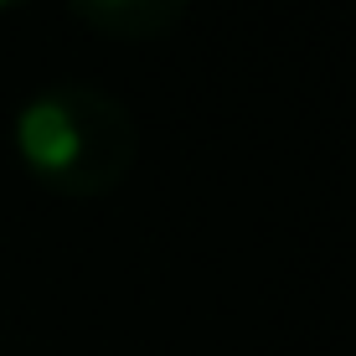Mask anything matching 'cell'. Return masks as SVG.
I'll return each instance as SVG.
<instances>
[{"mask_svg":"<svg viewBox=\"0 0 356 356\" xmlns=\"http://www.w3.org/2000/svg\"><path fill=\"white\" fill-rule=\"evenodd\" d=\"M16 150L57 196H104L129 176L140 124L114 93L93 83H52L16 114Z\"/></svg>","mask_w":356,"mask_h":356,"instance_id":"1","label":"cell"},{"mask_svg":"<svg viewBox=\"0 0 356 356\" xmlns=\"http://www.w3.org/2000/svg\"><path fill=\"white\" fill-rule=\"evenodd\" d=\"M93 31L124 36V42H150L181 26L186 0H67Z\"/></svg>","mask_w":356,"mask_h":356,"instance_id":"2","label":"cell"},{"mask_svg":"<svg viewBox=\"0 0 356 356\" xmlns=\"http://www.w3.org/2000/svg\"><path fill=\"white\" fill-rule=\"evenodd\" d=\"M10 6H26V0H0V10H10Z\"/></svg>","mask_w":356,"mask_h":356,"instance_id":"3","label":"cell"}]
</instances>
